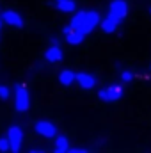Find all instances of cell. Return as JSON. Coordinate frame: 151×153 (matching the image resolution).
I'll use <instances>...</instances> for the list:
<instances>
[{"label":"cell","instance_id":"cell-1","mask_svg":"<svg viewBox=\"0 0 151 153\" xmlns=\"http://www.w3.org/2000/svg\"><path fill=\"white\" fill-rule=\"evenodd\" d=\"M70 25L84 34H91L100 25V14L96 11H80L71 18Z\"/></svg>","mask_w":151,"mask_h":153},{"label":"cell","instance_id":"cell-2","mask_svg":"<svg viewBox=\"0 0 151 153\" xmlns=\"http://www.w3.org/2000/svg\"><path fill=\"white\" fill-rule=\"evenodd\" d=\"M14 102H16V111L18 112H27L29 111V107H30V94H29L25 85H21V84L16 85Z\"/></svg>","mask_w":151,"mask_h":153},{"label":"cell","instance_id":"cell-3","mask_svg":"<svg viewBox=\"0 0 151 153\" xmlns=\"http://www.w3.org/2000/svg\"><path fill=\"white\" fill-rule=\"evenodd\" d=\"M121 96H123V87L121 85H109V87L100 89V93H98V98L101 102H107V103L117 102Z\"/></svg>","mask_w":151,"mask_h":153},{"label":"cell","instance_id":"cell-4","mask_svg":"<svg viewBox=\"0 0 151 153\" xmlns=\"http://www.w3.org/2000/svg\"><path fill=\"white\" fill-rule=\"evenodd\" d=\"M7 137H9V143H11V152L18 153L21 148V143H23V130L16 125L9 126L7 130Z\"/></svg>","mask_w":151,"mask_h":153},{"label":"cell","instance_id":"cell-5","mask_svg":"<svg viewBox=\"0 0 151 153\" xmlns=\"http://www.w3.org/2000/svg\"><path fill=\"white\" fill-rule=\"evenodd\" d=\"M34 128H36V132H38L41 137H46V139H52V137L57 135V128H55V125L50 123V121H44V119L38 121Z\"/></svg>","mask_w":151,"mask_h":153},{"label":"cell","instance_id":"cell-6","mask_svg":"<svg viewBox=\"0 0 151 153\" xmlns=\"http://www.w3.org/2000/svg\"><path fill=\"white\" fill-rule=\"evenodd\" d=\"M109 14H114V16L123 20L128 14V4L124 0H112L109 5Z\"/></svg>","mask_w":151,"mask_h":153},{"label":"cell","instance_id":"cell-7","mask_svg":"<svg viewBox=\"0 0 151 153\" xmlns=\"http://www.w3.org/2000/svg\"><path fill=\"white\" fill-rule=\"evenodd\" d=\"M62 34H64V38H66V41L70 43V45H80L82 41H84V32H80V30H76V29H73L71 25H68V27H64L62 29Z\"/></svg>","mask_w":151,"mask_h":153},{"label":"cell","instance_id":"cell-8","mask_svg":"<svg viewBox=\"0 0 151 153\" xmlns=\"http://www.w3.org/2000/svg\"><path fill=\"white\" fill-rule=\"evenodd\" d=\"M2 18H4V22H5L7 25H11V27H16V29H21V27H23V18H21L16 11H11V9L4 11Z\"/></svg>","mask_w":151,"mask_h":153},{"label":"cell","instance_id":"cell-9","mask_svg":"<svg viewBox=\"0 0 151 153\" xmlns=\"http://www.w3.org/2000/svg\"><path fill=\"white\" fill-rule=\"evenodd\" d=\"M76 82L80 84V87L82 89H93L94 85H96V76L91 75V73H85V71H80V73H76Z\"/></svg>","mask_w":151,"mask_h":153},{"label":"cell","instance_id":"cell-10","mask_svg":"<svg viewBox=\"0 0 151 153\" xmlns=\"http://www.w3.org/2000/svg\"><path fill=\"white\" fill-rule=\"evenodd\" d=\"M121 22H123L121 18H117V16H114V14H109V16L101 22V30L107 32V34L115 32V29H117V25H119Z\"/></svg>","mask_w":151,"mask_h":153},{"label":"cell","instance_id":"cell-11","mask_svg":"<svg viewBox=\"0 0 151 153\" xmlns=\"http://www.w3.org/2000/svg\"><path fill=\"white\" fill-rule=\"evenodd\" d=\"M44 59L48 62H61L62 61V50L59 48V45H52L46 52H44Z\"/></svg>","mask_w":151,"mask_h":153},{"label":"cell","instance_id":"cell-12","mask_svg":"<svg viewBox=\"0 0 151 153\" xmlns=\"http://www.w3.org/2000/svg\"><path fill=\"white\" fill-rule=\"evenodd\" d=\"M76 80V73H73L71 70H62L61 73H59V82L62 84V85H71L73 82Z\"/></svg>","mask_w":151,"mask_h":153},{"label":"cell","instance_id":"cell-13","mask_svg":"<svg viewBox=\"0 0 151 153\" xmlns=\"http://www.w3.org/2000/svg\"><path fill=\"white\" fill-rule=\"evenodd\" d=\"M57 9L62 13H73L76 9V4L73 0H57Z\"/></svg>","mask_w":151,"mask_h":153},{"label":"cell","instance_id":"cell-14","mask_svg":"<svg viewBox=\"0 0 151 153\" xmlns=\"http://www.w3.org/2000/svg\"><path fill=\"white\" fill-rule=\"evenodd\" d=\"M55 152L57 153H64V152H70V143L64 135H59L55 139Z\"/></svg>","mask_w":151,"mask_h":153},{"label":"cell","instance_id":"cell-15","mask_svg":"<svg viewBox=\"0 0 151 153\" xmlns=\"http://www.w3.org/2000/svg\"><path fill=\"white\" fill-rule=\"evenodd\" d=\"M9 150H11L9 137H2V139H0V152H9Z\"/></svg>","mask_w":151,"mask_h":153},{"label":"cell","instance_id":"cell-16","mask_svg":"<svg viewBox=\"0 0 151 153\" xmlns=\"http://www.w3.org/2000/svg\"><path fill=\"white\" fill-rule=\"evenodd\" d=\"M9 94H11V89H9L7 85H2V84H0V100H7Z\"/></svg>","mask_w":151,"mask_h":153},{"label":"cell","instance_id":"cell-17","mask_svg":"<svg viewBox=\"0 0 151 153\" xmlns=\"http://www.w3.org/2000/svg\"><path fill=\"white\" fill-rule=\"evenodd\" d=\"M121 80H123V82H132V80H133V73H132V71H128V70H124V71H121Z\"/></svg>","mask_w":151,"mask_h":153},{"label":"cell","instance_id":"cell-18","mask_svg":"<svg viewBox=\"0 0 151 153\" xmlns=\"http://www.w3.org/2000/svg\"><path fill=\"white\" fill-rule=\"evenodd\" d=\"M71 153H85V150H82V148H73V150H70Z\"/></svg>","mask_w":151,"mask_h":153},{"label":"cell","instance_id":"cell-19","mask_svg":"<svg viewBox=\"0 0 151 153\" xmlns=\"http://www.w3.org/2000/svg\"><path fill=\"white\" fill-rule=\"evenodd\" d=\"M0 27H2V22H0Z\"/></svg>","mask_w":151,"mask_h":153}]
</instances>
